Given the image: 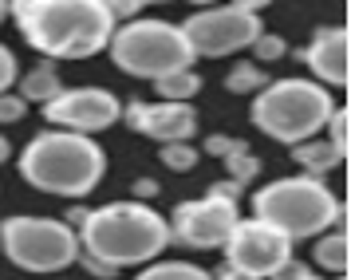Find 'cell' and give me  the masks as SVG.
Masks as SVG:
<instances>
[{
	"label": "cell",
	"instance_id": "obj_32",
	"mask_svg": "<svg viewBox=\"0 0 351 280\" xmlns=\"http://www.w3.org/2000/svg\"><path fill=\"white\" fill-rule=\"evenodd\" d=\"M8 158H12V142L0 135V162H8Z\"/></svg>",
	"mask_w": 351,
	"mask_h": 280
},
{
	"label": "cell",
	"instance_id": "obj_11",
	"mask_svg": "<svg viewBox=\"0 0 351 280\" xmlns=\"http://www.w3.org/2000/svg\"><path fill=\"white\" fill-rule=\"evenodd\" d=\"M241 221L237 205L221 202V198H193V202H178L170 213V241L190 245V249H221L233 225Z\"/></svg>",
	"mask_w": 351,
	"mask_h": 280
},
{
	"label": "cell",
	"instance_id": "obj_26",
	"mask_svg": "<svg viewBox=\"0 0 351 280\" xmlns=\"http://www.w3.org/2000/svg\"><path fill=\"white\" fill-rule=\"evenodd\" d=\"M24 110H28V103H24L16 91L0 95V123H20V119H24Z\"/></svg>",
	"mask_w": 351,
	"mask_h": 280
},
{
	"label": "cell",
	"instance_id": "obj_19",
	"mask_svg": "<svg viewBox=\"0 0 351 280\" xmlns=\"http://www.w3.org/2000/svg\"><path fill=\"white\" fill-rule=\"evenodd\" d=\"M225 87L233 95H256L261 87H269V75H265V67L253 60H241L229 67V75H225Z\"/></svg>",
	"mask_w": 351,
	"mask_h": 280
},
{
	"label": "cell",
	"instance_id": "obj_8",
	"mask_svg": "<svg viewBox=\"0 0 351 280\" xmlns=\"http://www.w3.org/2000/svg\"><path fill=\"white\" fill-rule=\"evenodd\" d=\"M178 28L186 36L193 60H221V56L249 51L265 24H261V8L253 4H213V8H197Z\"/></svg>",
	"mask_w": 351,
	"mask_h": 280
},
{
	"label": "cell",
	"instance_id": "obj_14",
	"mask_svg": "<svg viewBox=\"0 0 351 280\" xmlns=\"http://www.w3.org/2000/svg\"><path fill=\"white\" fill-rule=\"evenodd\" d=\"M64 91V79H60V71H56V63L40 60L36 67H28L24 75H20V99L24 103H40V107H48L56 95Z\"/></svg>",
	"mask_w": 351,
	"mask_h": 280
},
{
	"label": "cell",
	"instance_id": "obj_29",
	"mask_svg": "<svg viewBox=\"0 0 351 280\" xmlns=\"http://www.w3.org/2000/svg\"><path fill=\"white\" fill-rule=\"evenodd\" d=\"M83 268H87L91 277H114V268L103 265V261H95V257H83Z\"/></svg>",
	"mask_w": 351,
	"mask_h": 280
},
{
	"label": "cell",
	"instance_id": "obj_22",
	"mask_svg": "<svg viewBox=\"0 0 351 280\" xmlns=\"http://www.w3.org/2000/svg\"><path fill=\"white\" fill-rule=\"evenodd\" d=\"M225 166H229V182L245 186V182H253L256 174H261V158H256L253 150H241V154L225 158Z\"/></svg>",
	"mask_w": 351,
	"mask_h": 280
},
{
	"label": "cell",
	"instance_id": "obj_20",
	"mask_svg": "<svg viewBox=\"0 0 351 280\" xmlns=\"http://www.w3.org/2000/svg\"><path fill=\"white\" fill-rule=\"evenodd\" d=\"M324 130H328V146H332L339 158H348V150H351V107H335Z\"/></svg>",
	"mask_w": 351,
	"mask_h": 280
},
{
	"label": "cell",
	"instance_id": "obj_33",
	"mask_svg": "<svg viewBox=\"0 0 351 280\" xmlns=\"http://www.w3.org/2000/svg\"><path fill=\"white\" fill-rule=\"evenodd\" d=\"M4 16H8V4H4V0H0V20H4Z\"/></svg>",
	"mask_w": 351,
	"mask_h": 280
},
{
	"label": "cell",
	"instance_id": "obj_2",
	"mask_svg": "<svg viewBox=\"0 0 351 280\" xmlns=\"http://www.w3.org/2000/svg\"><path fill=\"white\" fill-rule=\"evenodd\" d=\"M75 237H80L83 257H95L119 272V268L158 261V253L170 245V225L154 205L127 198V202H107L99 209H83Z\"/></svg>",
	"mask_w": 351,
	"mask_h": 280
},
{
	"label": "cell",
	"instance_id": "obj_34",
	"mask_svg": "<svg viewBox=\"0 0 351 280\" xmlns=\"http://www.w3.org/2000/svg\"><path fill=\"white\" fill-rule=\"evenodd\" d=\"M335 280H348V277H335Z\"/></svg>",
	"mask_w": 351,
	"mask_h": 280
},
{
	"label": "cell",
	"instance_id": "obj_21",
	"mask_svg": "<svg viewBox=\"0 0 351 280\" xmlns=\"http://www.w3.org/2000/svg\"><path fill=\"white\" fill-rule=\"evenodd\" d=\"M162 158V166L166 170H174V174H190L197 162H202V150H193L190 142H170V146H162L158 150Z\"/></svg>",
	"mask_w": 351,
	"mask_h": 280
},
{
	"label": "cell",
	"instance_id": "obj_12",
	"mask_svg": "<svg viewBox=\"0 0 351 280\" xmlns=\"http://www.w3.org/2000/svg\"><path fill=\"white\" fill-rule=\"evenodd\" d=\"M123 119L138 135L162 142V146L190 142L197 135V110H193V103H127Z\"/></svg>",
	"mask_w": 351,
	"mask_h": 280
},
{
	"label": "cell",
	"instance_id": "obj_9",
	"mask_svg": "<svg viewBox=\"0 0 351 280\" xmlns=\"http://www.w3.org/2000/svg\"><path fill=\"white\" fill-rule=\"evenodd\" d=\"M44 119L51 123V130H71L91 139L123 119V99L107 87H64L44 107Z\"/></svg>",
	"mask_w": 351,
	"mask_h": 280
},
{
	"label": "cell",
	"instance_id": "obj_23",
	"mask_svg": "<svg viewBox=\"0 0 351 280\" xmlns=\"http://www.w3.org/2000/svg\"><path fill=\"white\" fill-rule=\"evenodd\" d=\"M288 51V44H285V36H272V32H261L256 36V44H253V56L261 63H272V60H280Z\"/></svg>",
	"mask_w": 351,
	"mask_h": 280
},
{
	"label": "cell",
	"instance_id": "obj_16",
	"mask_svg": "<svg viewBox=\"0 0 351 280\" xmlns=\"http://www.w3.org/2000/svg\"><path fill=\"white\" fill-rule=\"evenodd\" d=\"M316 265L324 272H335V277H343L351 268V237L343 229H335V233H319L316 237Z\"/></svg>",
	"mask_w": 351,
	"mask_h": 280
},
{
	"label": "cell",
	"instance_id": "obj_27",
	"mask_svg": "<svg viewBox=\"0 0 351 280\" xmlns=\"http://www.w3.org/2000/svg\"><path fill=\"white\" fill-rule=\"evenodd\" d=\"M269 280H319V277H316V268L312 265H304V261H288V265L280 268V272H272Z\"/></svg>",
	"mask_w": 351,
	"mask_h": 280
},
{
	"label": "cell",
	"instance_id": "obj_3",
	"mask_svg": "<svg viewBox=\"0 0 351 280\" xmlns=\"http://www.w3.org/2000/svg\"><path fill=\"white\" fill-rule=\"evenodd\" d=\"M107 174V154L95 139L71 130H40L20 150V178L51 198H87Z\"/></svg>",
	"mask_w": 351,
	"mask_h": 280
},
{
	"label": "cell",
	"instance_id": "obj_6",
	"mask_svg": "<svg viewBox=\"0 0 351 280\" xmlns=\"http://www.w3.org/2000/svg\"><path fill=\"white\" fill-rule=\"evenodd\" d=\"M107 51H111V63L123 75L150 79V83L174 75V71H193V63H197L182 28L170 20H150V16L119 24Z\"/></svg>",
	"mask_w": 351,
	"mask_h": 280
},
{
	"label": "cell",
	"instance_id": "obj_25",
	"mask_svg": "<svg viewBox=\"0 0 351 280\" xmlns=\"http://www.w3.org/2000/svg\"><path fill=\"white\" fill-rule=\"evenodd\" d=\"M241 150H249L241 139H229V135H209L206 139V154H213V158H229V154H241Z\"/></svg>",
	"mask_w": 351,
	"mask_h": 280
},
{
	"label": "cell",
	"instance_id": "obj_4",
	"mask_svg": "<svg viewBox=\"0 0 351 280\" xmlns=\"http://www.w3.org/2000/svg\"><path fill=\"white\" fill-rule=\"evenodd\" d=\"M335 110V99L316 79H269V87L253 95L249 119L261 135L285 146H300L308 139H319Z\"/></svg>",
	"mask_w": 351,
	"mask_h": 280
},
{
	"label": "cell",
	"instance_id": "obj_15",
	"mask_svg": "<svg viewBox=\"0 0 351 280\" xmlns=\"http://www.w3.org/2000/svg\"><path fill=\"white\" fill-rule=\"evenodd\" d=\"M292 158H296V166L304 170V178H324V174H332L343 158L335 154L328 139H308L300 146H292Z\"/></svg>",
	"mask_w": 351,
	"mask_h": 280
},
{
	"label": "cell",
	"instance_id": "obj_18",
	"mask_svg": "<svg viewBox=\"0 0 351 280\" xmlns=\"http://www.w3.org/2000/svg\"><path fill=\"white\" fill-rule=\"evenodd\" d=\"M162 95V103H190L193 95L206 87V79L197 75V71H174V75H166L154 83Z\"/></svg>",
	"mask_w": 351,
	"mask_h": 280
},
{
	"label": "cell",
	"instance_id": "obj_5",
	"mask_svg": "<svg viewBox=\"0 0 351 280\" xmlns=\"http://www.w3.org/2000/svg\"><path fill=\"white\" fill-rule=\"evenodd\" d=\"M339 198L324 178H276L253 194V218L265 221L288 241H308V237L328 233L339 218Z\"/></svg>",
	"mask_w": 351,
	"mask_h": 280
},
{
	"label": "cell",
	"instance_id": "obj_30",
	"mask_svg": "<svg viewBox=\"0 0 351 280\" xmlns=\"http://www.w3.org/2000/svg\"><path fill=\"white\" fill-rule=\"evenodd\" d=\"M134 202H143V198H150V194H158V182H150V178H138V186H134Z\"/></svg>",
	"mask_w": 351,
	"mask_h": 280
},
{
	"label": "cell",
	"instance_id": "obj_28",
	"mask_svg": "<svg viewBox=\"0 0 351 280\" xmlns=\"http://www.w3.org/2000/svg\"><path fill=\"white\" fill-rule=\"evenodd\" d=\"M241 189H245V186H237V182H229V178H225V182H213V186H209V198H221V202H233V205H237Z\"/></svg>",
	"mask_w": 351,
	"mask_h": 280
},
{
	"label": "cell",
	"instance_id": "obj_10",
	"mask_svg": "<svg viewBox=\"0 0 351 280\" xmlns=\"http://www.w3.org/2000/svg\"><path fill=\"white\" fill-rule=\"evenodd\" d=\"M221 249H225V265L241 268V272H249L256 280H269L272 272H280L292 261V241L256 218L237 221Z\"/></svg>",
	"mask_w": 351,
	"mask_h": 280
},
{
	"label": "cell",
	"instance_id": "obj_1",
	"mask_svg": "<svg viewBox=\"0 0 351 280\" xmlns=\"http://www.w3.org/2000/svg\"><path fill=\"white\" fill-rule=\"evenodd\" d=\"M8 16L24 44L48 63L99 56L119 28L103 0H16L8 4Z\"/></svg>",
	"mask_w": 351,
	"mask_h": 280
},
{
	"label": "cell",
	"instance_id": "obj_7",
	"mask_svg": "<svg viewBox=\"0 0 351 280\" xmlns=\"http://www.w3.org/2000/svg\"><path fill=\"white\" fill-rule=\"evenodd\" d=\"M0 249L24 272H64L80 261V237L60 218H36V213H12L0 221Z\"/></svg>",
	"mask_w": 351,
	"mask_h": 280
},
{
	"label": "cell",
	"instance_id": "obj_13",
	"mask_svg": "<svg viewBox=\"0 0 351 280\" xmlns=\"http://www.w3.org/2000/svg\"><path fill=\"white\" fill-rule=\"evenodd\" d=\"M304 63L316 75L319 87H348L351 83V28L348 24H328L319 28L308 47H304Z\"/></svg>",
	"mask_w": 351,
	"mask_h": 280
},
{
	"label": "cell",
	"instance_id": "obj_24",
	"mask_svg": "<svg viewBox=\"0 0 351 280\" xmlns=\"http://www.w3.org/2000/svg\"><path fill=\"white\" fill-rule=\"evenodd\" d=\"M16 79H20L16 56H12V47H8V44H0V95L12 91V87H16Z\"/></svg>",
	"mask_w": 351,
	"mask_h": 280
},
{
	"label": "cell",
	"instance_id": "obj_31",
	"mask_svg": "<svg viewBox=\"0 0 351 280\" xmlns=\"http://www.w3.org/2000/svg\"><path fill=\"white\" fill-rule=\"evenodd\" d=\"M213 280H256V277H249V272H241V268H229V265H225Z\"/></svg>",
	"mask_w": 351,
	"mask_h": 280
},
{
	"label": "cell",
	"instance_id": "obj_17",
	"mask_svg": "<svg viewBox=\"0 0 351 280\" xmlns=\"http://www.w3.org/2000/svg\"><path fill=\"white\" fill-rule=\"evenodd\" d=\"M134 280H213V272H206L202 265H190V261H150Z\"/></svg>",
	"mask_w": 351,
	"mask_h": 280
}]
</instances>
